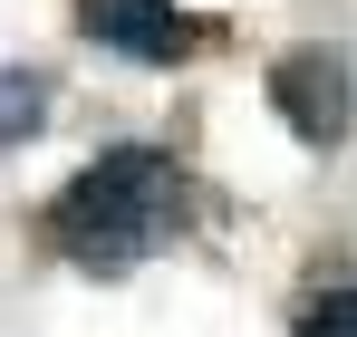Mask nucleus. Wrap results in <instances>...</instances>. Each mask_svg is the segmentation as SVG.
I'll return each mask as SVG.
<instances>
[{"mask_svg": "<svg viewBox=\"0 0 357 337\" xmlns=\"http://www.w3.org/2000/svg\"><path fill=\"white\" fill-rule=\"evenodd\" d=\"M174 222H183L174 155H155V145H107V155L49 203V251H68L77 270H135Z\"/></svg>", "mask_w": 357, "mask_h": 337, "instance_id": "f257e3e1", "label": "nucleus"}, {"mask_svg": "<svg viewBox=\"0 0 357 337\" xmlns=\"http://www.w3.org/2000/svg\"><path fill=\"white\" fill-rule=\"evenodd\" d=\"M271 107H280V125H290L309 155H328L338 135H348L357 116V77L338 49H280L271 58Z\"/></svg>", "mask_w": 357, "mask_h": 337, "instance_id": "f03ea898", "label": "nucleus"}, {"mask_svg": "<svg viewBox=\"0 0 357 337\" xmlns=\"http://www.w3.org/2000/svg\"><path fill=\"white\" fill-rule=\"evenodd\" d=\"M77 29H87L97 49L135 58V68H174V58H193V39H203L174 0H77Z\"/></svg>", "mask_w": 357, "mask_h": 337, "instance_id": "7ed1b4c3", "label": "nucleus"}, {"mask_svg": "<svg viewBox=\"0 0 357 337\" xmlns=\"http://www.w3.org/2000/svg\"><path fill=\"white\" fill-rule=\"evenodd\" d=\"M39 125H49V77L0 68V155H10V145H29Z\"/></svg>", "mask_w": 357, "mask_h": 337, "instance_id": "20e7f679", "label": "nucleus"}, {"mask_svg": "<svg viewBox=\"0 0 357 337\" xmlns=\"http://www.w3.org/2000/svg\"><path fill=\"white\" fill-rule=\"evenodd\" d=\"M290 337H357V289H319V299H299Z\"/></svg>", "mask_w": 357, "mask_h": 337, "instance_id": "39448f33", "label": "nucleus"}]
</instances>
